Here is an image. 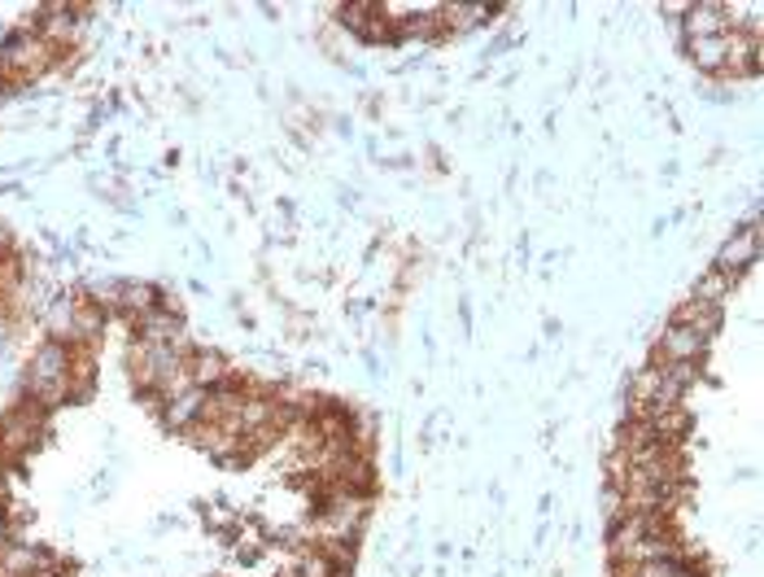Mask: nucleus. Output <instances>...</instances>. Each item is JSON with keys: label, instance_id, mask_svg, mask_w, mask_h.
<instances>
[{"label": "nucleus", "instance_id": "nucleus-3", "mask_svg": "<svg viewBox=\"0 0 764 577\" xmlns=\"http://www.w3.org/2000/svg\"><path fill=\"white\" fill-rule=\"evenodd\" d=\"M71 355L75 346L66 342H45L32 364H27V385H49V381H71Z\"/></svg>", "mask_w": 764, "mask_h": 577}, {"label": "nucleus", "instance_id": "nucleus-10", "mask_svg": "<svg viewBox=\"0 0 764 577\" xmlns=\"http://www.w3.org/2000/svg\"><path fill=\"white\" fill-rule=\"evenodd\" d=\"M690 58L703 71H720L729 58V36H707V40H690Z\"/></svg>", "mask_w": 764, "mask_h": 577}, {"label": "nucleus", "instance_id": "nucleus-11", "mask_svg": "<svg viewBox=\"0 0 764 577\" xmlns=\"http://www.w3.org/2000/svg\"><path fill=\"white\" fill-rule=\"evenodd\" d=\"M729 288H734V280H729V275L707 271V275L694 284V294H690V298H699V303H716V307H720V298L729 294Z\"/></svg>", "mask_w": 764, "mask_h": 577}, {"label": "nucleus", "instance_id": "nucleus-13", "mask_svg": "<svg viewBox=\"0 0 764 577\" xmlns=\"http://www.w3.org/2000/svg\"><path fill=\"white\" fill-rule=\"evenodd\" d=\"M5 245H10V236H5V228H0V254H5Z\"/></svg>", "mask_w": 764, "mask_h": 577}, {"label": "nucleus", "instance_id": "nucleus-6", "mask_svg": "<svg viewBox=\"0 0 764 577\" xmlns=\"http://www.w3.org/2000/svg\"><path fill=\"white\" fill-rule=\"evenodd\" d=\"M755 262V228H742L734 241H725V249L716 254V271L738 280V271H747Z\"/></svg>", "mask_w": 764, "mask_h": 577}, {"label": "nucleus", "instance_id": "nucleus-1", "mask_svg": "<svg viewBox=\"0 0 764 577\" xmlns=\"http://www.w3.org/2000/svg\"><path fill=\"white\" fill-rule=\"evenodd\" d=\"M53 58L58 53L36 32H19L5 45V53H0V75H5V79H36V75H45L53 66Z\"/></svg>", "mask_w": 764, "mask_h": 577}, {"label": "nucleus", "instance_id": "nucleus-12", "mask_svg": "<svg viewBox=\"0 0 764 577\" xmlns=\"http://www.w3.org/2000/svg\"><path fill=\"white\" fill-rule=\"evenodd\" d=\"M10 542H14V529H10V525H5V516H0V551H5V547H10Z\"/></svg>", "mask_w": 764, "mask_h": 577}, {"label": "nucleus", "instance_id": "nucleus-7", "mask_svg": "<svg viewBox=\"0 0 764 577\" xmlns=\"http://www.w3.org/2000/svg\"><path fill=\"white\" fill-rule=\"evenodd\" d=\"M184 368H188V381H193L197 390H214V385L227 381V364H223V355H214V351H193V355H184Z\"/></svg>", "mask_w": 764, "mask_h": 577}, {"label": "nucleus", "instance_id": "nucleus-5", "mask_svg": "<svg viewBox=\"0 0 764 577\" xmlns=\"http://www.w3.org/2000/svg\"><path fill=\"white\" fill-rule=\"evenodd\" d=\"M703 346H707L703 333H694V329H686V324H668L664 337H660V359H664V364H699Z\"/></svg>", "mask_w": 764, "mask_h": 577}, {"label": "nucleus", "instance_id": "nucleus-2", "mask_svg": "<svg viewBox=\"0 0 764 577\" xmlns=\"http://www.w3.org/2000/svg\"><path fill=\"white\" fill-rule=\"evenodd\" d=\"M180 368H184V351H175V346L140 342V346L132 351V377H136L145 390H153V394H158V385H162L167 377H175Z\"/></svg>", "mask_w": 764, "mask_h": 577}, {"label": "nucleus", "instance_id": "nucleus-9", "mask_svg": "<svg viewBox=\"0 0 764 577\" xmlns=\"http://www.w3.org/2000/svg\"><path fill=\"white\" fill-rule=\"evenodd\" d=\"M673 324H686V329H694V333H716L720 329V307L716 303H699V298H686L681 307H677V320Z\"/></svg>", "mask_w": 764, "mask_h": 577}, {"label": "nucleus", "instance_id": "nucleus-4", "mask_svg": "<svg viewBox=\"0 0 764 577\" xmlns=\"http://www.w3.org/2000/svg\"><path fill=\"white\" fill-rule=\"evenodd\" d=\"M206 412H210V390H197V385H188L184 394H175V398H167V407H162V420L171 425V429H197L201 420H206Z\"/></svg>", "mask_w": 764, "mask_h": 577}, {"label": "nucleus", "instance_id": "nucleus-8", "mask_svg": "<svg viewBox=\"0 0 764 577\" xmlns=\"http://www.w3.org/2000/svg\"><path fill=\"white\" fill-rule=\"evenodd\" d=\"M729 10L720 5H699L686 10V40H707V36H729Z\"/></svg>", "mask_w": 764, "mask_h": 577}]
</instances>
